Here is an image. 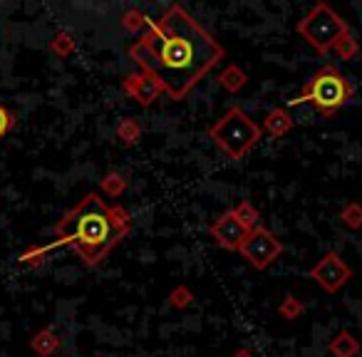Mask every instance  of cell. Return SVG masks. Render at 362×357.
<instances>
[{"mask_svg":"<svg viewBox=\"0 0 362 357\" xmlns=\"http://www.w3.org/2000/svg\"><path fill=\"white\" fill-rule=\"evenodd\" d=\"M129 60L159 85L171 102H184L194 87L226 57L221 42L181 6H171L129 45Z\"/></svg>","mask_w":362,"mask_h":357,"instance_id":"cell-1","label":"cell"},{"mask_svg":"<svg viewBox=\"0 0 362 357\" xmlns=\"http://www.w3.org/2000/svg\"><path fill=\"white\" fill-rule=\"evenodd\" d=\"M55 243L75 251L87 268H97L132 231L127 209L112 206L90 192L55 223Z\"/></svg>","mask_w":362,"mask_h":357,"instance_id":"cell-2","label":"cell"},{"mask_svg":"<svg viewBox=\"0 0 362 357\" xmlns=\"http://www.w3.org/2000/svg\"><path fill=\"white\" fill-rule=\"evenodd\" d=\"M355 97V85L350 80H345L340 70L335 65H322L310 80L303 85L300 95L296 100H291V107H298L303 102L313 105L317 110V115H322L325 119L335 117L347 102Z\"/></svg>","mask_w":362,"mask_h":357,"instance_id":"cell-3","label":"cell"},{"mask_svg":"<svg viewBox=\"0 0 362 357\" xmlns=\"http://www.w3.org/2000/svg\"><path fill=\"white\" fill-rule=\"evenodd\" d=\"M209 136L214 144L233 161H241L248 151L256 149L261 141V127L246 115L238 105L226 110V115L218 117L211 127H209Z\"/></svg>","mask_w":362,"mask_h":357,"instance_id":"cell-4","label":"cell"},{"mask_svg":"<svg viewBox=\"0 0 362 357\" xmlns=\"http://www.w3.org/2000/svg\"><path fill=\"white\" fill-rule=\"evenodd\" d=\"M296 33L317 52V55H327V52H332L335 42L350 33V25L332 11V6L317 3L303 21H298Z\"/></svg>","mask_w":362,"mask_h":357,"instance_id":"cell-5","label":"cell"},{"mask_svg":"<svg viewBox=\"0 0 362 357\" xmlns=\"http://www.w3.org/2000/svg\"><path fill=\"white\" fill-rule=\"evenodd\" d=\"M241 258H246V263L256 271H266L268 266L281 258L283 253V241L266 226H258L248 233V238L243 241V246L238 248Z\"/></svg>","mask_w":362,"mask_h":357,"instance_id":"cell-6","label":"cell"},{"mask_svg":"<svg viewBox=\"0 0 362 357\" xmlns=\"http://www.w3.org/2000/svg\"><path fill=\"white\" fill-rule=\"evenodd\" d=\"M308 278L322 288L325 293H337L352 278V268L337 256L335 251H327L315 266L308 271Z\"/></svg>","mask_w":362,"mask_h":357,"instance_id":"cell-7","label":"cell"},{"mask_svg":"<svg viewBox=\"0 0 362 357\" xmlns=\"http://www.w3.org/2000/svg\"><path fill=\"white\" fill-rule=\"evenodd\" d=\"M248 233L251 231L238 221L233 209L218 213L211 226H209V236L214 238V243H216L218 248H226V251H236V253H238V248L243 246V241L248 238Z\"/></svg>","mask_w":362,"mask_h":357,"instance_id":"cell-8","label":"cell"},{"mask_svg":"<svg viewBox=\"0 0 362 357\" xmlns=\"http://www.w3.org/2000/svg\"><path fill=\"white\" fill-rule=\"evenodd\" d=\"M122 90L127 92V95L132 97V100L136 102L139 107H151L156 100L161 97V90L159 85H156L151 77L141 75L139 70L136 72H129V75H124V80H122Z\"/></svg>","mask_w":362,"mask_h":357,"instance_id":"cell-9","label":"cell"},{"mask_svg":"<svg viewBox=\"0 0 362 357\" xmlns=\"http://www.w3.org/2000/svg\"><path fill=\"white\" fill-rule=\"evenodd\" d=\"M293 127H296V119H293L291 112H288L286 107H273V110L266 115V119H263V129H266L273 139L286 136L288 131H293Z\"/></svg>","mask_w":362,"mask_h":357,"instance_id":"cell-10","label":"cell"},{"mask_svg":"<svg viewBox=\"0 0 362 357\" xmlns=\"http://www.w3.org/2000/svg\"><path fill=\"white\" fill-rule=\"evenodd\" d=\"M62 347V337L57 335L52 327H40L35 335L30 337V350L37 357H52L55 352H60Z\"/></svg>","mask_w":362,"mask_h":357,"instance_id":"cell-11","label":"cell"},{"mask_svg":"<svg viewBox=\"0 0 362 357\" xmlns=\"http://www.w3.org/2000/svg\"><path fill=\"white\" fill-rule=\"evenodd\" d=\"M327 350H330L332 357H357V352H360V340H357L350 330H340L330 340Z\"/></svg>","mask_w":362,"mask_h":357,"instance_id":"cell-12","label":"cell"},{"mask_svg":"<svg viewBox=\"0 0 362 357\" xmlns=\"http://www.w3.org/2000/svg\"><path fill=\"white\" fill-rule=\"evenodd\" d=\"M248 80H251V77H248V72H243L241 67L233 65V62L218 72V85H221L226 92H231V95H238V92L248 85Z\"/></svg>","mask_w":362,"mask_h":357,"instance_id":"cell-13","label":"cell"},{"mask_svg":"<svg viewBox=\"0 0 362 357\" xmlns=\"http://www.w3.org/2000/svg\"><path fill=\"white\" fill-rule=\"evenodd\" d=\"M127 187H129V179L122 171H107L100 179V197L105 194L110 199H119L127 192Z\"/></svg>","mask_w":362,"mask_h":357,"instance_id":"cell-14","label":"cell"},{"mask_svg":"<svg viewBox=\"0 0 362 357\" xmlns=\"http://www.w3.org/2000/svg\"><path fill=\"white\" fill-rule=\"evenodd\" d=\"M141 134H144V127H141L139 119H134V117H124V119H122L119 124H117V129H115V136L124 146L139 144Z\"/></svg>","mask_w":362,"mask_h":357,"instance_id":"cell-15","label":"cell"},{"mask_svg":"<svg viewBox=\"0 0 362 357\" xmlns=\"http://www.w3.org/2000/svg\"><path fill=\"white\" fill-rule=\"evenodd\" d=\"M122 28H124L127 33H129V35H141V33L146 30V28L151 25V21L149 18L144 16V13L139 11V8H127L124 13H122Z\"/></svg>","mask_w":362,"mask_h":357,"instance_id":"cell-16","label":"cell"},{"mask_svg":"<svg viewBox=\"0 0 362 357\" xmlns=\"http://www.w3.org/2000/svg\"><path fill=\"white\" fill-rule=\"evenodd\" d=\"M75 50H77V40L72 37V33H67V30H60V33H55L52 35V40H50V52L52 55H57V57H70V55H75Z\"/></svg>","mask_w":362,"mask_h":357,"instance_id":"cell-17","label":"cell"},{"mask_svg":"<svg viewBox=\"0 0 362 357\" xmlns=\"http://www.w3.org/2000/svg\"><path fill=\"white\" fill-rule=\"evenodd\" d=\"M55 248H60L55 241L52 243H47V246H30L28 251H23L21 253V258H18V263L21 266H30V268H35V266H40L42 261H45L47 256H50Z\"/></svg>","mask_w":362,"mask_h":357,"instance_id":"cell-18","label":"cell"},{"mask_svg":"<svg viewBox=\"0 0 362 357\" xmlns=\"http://www.w3.org/2000/svg\"><path fill=\"white\" fill-rule=\"evenodd\" d=\"M340 223L350 231H360L362 228V204L360 201H347L340 209Z\"/></svg>","mask_w":362,"mask_h":357,"instance_id":"cell-19","label":"cell"},{"mask_svg":"<svg viewBox=\"0 0 362 357\" xmlns=\"http://www.w3.org/2000/svg\"><path fill=\"white\" fill-rule=\"evenodd\" d=\"M305 312V305H303V300L300 298H296V295H286L281 300V305H278V315L283 317V320H298V317Z\"/></svg>","mask_w":362,"mask_h":357,"instance_id":"cell-20","label":"cell"},{"mask_svg":"<svg viewBox=\"0 0 362 357\" xmlns=\"http://www.w3.org/2000/svg\"><path fill=\"white\" fill-rule=\"evenodd\" d=\"M332 52L337 55V60H355L357 55H360V42L355 40V37L347 33L345 37H340V40L335 42V47H332Z\"/></svg>","mask_w":362,"mask_h":357,"instance_id":"cell-21","label":"cell"},{"mask_svg":"<svg viewBox=\"0 0 362 357\" xmlns=\"http://www.w3.org/2000/svg\"><path fill=\"white\" fill-rule=\"evenodd\" d=\"M233 213H236L238 221H241L243 226L248 228V231H253V228H258V221H261V213H258V209L253 206L251 201H241L236 209H233Z\"/></svg>","mask_w":362,"mask_h":357,"instance_id":"cell-22","label":"cell"},{"mask_svg":"<svg viewBox=\"0 0 362 357\" xmlns=\"http://www.w3.org/2000/svg\"><path fill=\"white\" fill-rule=\"evenodd\" d=\"M166 300H169V305L174 308V310H184V308H189L194 303V291L187 286H174Z\"/></svg>","mask_w":362,"mask_h":357,"instance_id":"cell-23","label":"cell"},{"mask_svg":"<svg viewBox=\"0 0 362 357\" xmlns=\"http://www.w3.org/2000/svg\"><path fill=\"white\" fill-rule=\"evenodd\" d=\"M18 127V117L13 115L11 110H8L6 105H3V102H0V141L6 139L8 134H11L13 129H16Z\"/></svg>","mask_w":362,"mask_h":357,"instance_id":"cell-24","label":"cell"},{"mask_svg":"<svg viewBox=\"0 0 362 357\" xmlns=\"http://www.w3.org/2000/svg\"><path fill=\"white\" fill-rule=\"evenodd\" d=\"M231 357H256V355H253V352L248 350V347H241V350H236Z\"/></svg>","mask_w":362,"mask_h":357,"instance_id":"cell-25","label":"cell"}]
</instances>
